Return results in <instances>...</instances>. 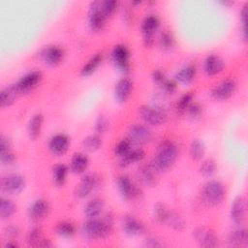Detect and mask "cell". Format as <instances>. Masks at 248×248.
Returning <instances> with one entry per match:
<instances>
[{
    "instance_id": "cell-1",
    "label": "cell",
    "mask_w": 248,
    "mask_h": 248,
    "mask_svg": "<svg viewBox=\"0 0 248 248\" xmlns=\"http://www.w3.org/2000/svg\"><path fill=\"white\" fill-rule=\"evenodd\" d=\"M113 225L112 216L107 214L102 219L98 218H87L85 222L81 225V234L86 239H97L107 237L111 230Z\"/></svg>"
},
{
    "instance_id": "cell-2",
    "label": "cell",
    "mask_w": 248,
    "mask_h": 248,
    "mask_svg": "<svg viewBox=\"0 0 248 248\" xmlns=\"http://www.w3.org/2000/svg\"><path fill=\"white\" fill-rule=\"evenodd\" d=\"M177 156V145L171 140H164L159 144L157 152L151 164L158 171L165 170L170 169L174 164Z\"/></svg>"
},
{
    "instance_id": "cell-3",
    "label": "cell",
    "mask_w": 248,
    "mask_h": 248,
    "mask_svg": "<svg viewBox=\"0 0 248 248\" xmlns=\"http://www.w3.org/2000/svg\"><path fill=\"white\" fill-rule=\"evenodd\" d=\"M225 198L224 185L215 179L208 180L202 189V199L209 206H217Z\"/></svg>"
},
{
    "instance_id": "cell-4",
    "label": "cell",
    "mask_w": 248,
    "mask_h": 248,
    "mask_svg": "<svg viewBox=\"0 0 248 248\" xmlns=\"http://www.w3.org/2000/svg\"><path fill=\"white\" fill-rule=\"evenodd\" d=\"M139 114L146 124L151 126H160L167 121L166 111L159 107L149 105L140 106L139 108Z\"/></svg>"
},
{
    "instance_id": "cell-5",
    "label": "cell",
    "mask_w": 248,
    "mask_h": 248,
    "mask_svg": "<svg viewBox=\"0 0 248 248\" xmlns=\"http://www.w3.org/2000/svg\"><path fill=\"white\" fill-rule=\"evenodd\" d=\"M1 190L8 195L20 193L25 186L24 177L18 173H9L1 179Z\"/></svg>"
},
{
    "instance_id": "cell-6",
    "label": "cell",
    "mask_w": 248,
    "mask_h": 248,
    "mask_svg": "<svg viewBox=\"0 0 248 248\" xmlns=\"http://www.w3.org/2000/svg\"><path fill=\"white\" fill-rule=\"evenodd\" d=\"M42 80V73L39 71H31L23 75L15 84L18 94H25L36 88Z\"/></svg>"
},
{
    "instance_id": "cell-7",
    "label": "cell",
    "mask_w": 248,
    "mask_h": 248,
    "mask_svg": "<svg viewBox=\"0 0 248 248\" xmlns=\"http://www.w3.org/2000/svg\"><path fill=\"white\" fill-rule=\"evenodd\" d=\"M160 25L159 18L155 15L146 16L140 25V30L142 33L143 44L146 46H152L154 42V34L158 30Z\"/></svg>"
},
{
    "instance_id": "cell-8",
    "label": "cell",
    "mask_w": 248,
    "mask_h": 248,
    "mask_svg": "<svg viewBox=\"0 0 248 248\" xmlns=\"http://www.w3.org/2000/svg\"><path fill=\"white\" fill-rule=\"evenodd\" d=\"M111 60L114 66L122 73L130 69V51L124 45H116L111 51Z\"/></svg>"
},
{
    "instance_id": "cell-9",
    "label": "cell",
    "mask_w": 248,
    "mask_h": 248,
    "mask_svg": "<svg viewBox=\"0 0 248 248\" xmlns=\"http://www.w3.org/2000/svg\"><path fill=\"white\" fill-rule=\"evenodd\" d=\"M153 134L151 130L143 124H134L128 130V139L136 144H145L151 141Z\"/></svg>"
},
{
    "instance_id": "cell-10",
    "label": "cell",
    "mask_w": 248,
    "mask_h": 248,
    "mask_svg": "<svg viewBox=\"0 0 248 248\" xmlns=\"http://www.w3.org/2000/svg\"><path fill=\"white\" fill-rule=\"evenodd\" d=\"M106 19L107 18L100 8V1L91 2L88 11V25L91 31L98 32L102 30Z\"/></svg>"
},
{
    "instance_id": "cell-11",
    "label": "cell",
    "mask_w": 248,
    "mask_h": 248,
    "mask_svg": "<svg viewBox=\"0 0 248 248\" xmlns=\"http://www.w3.org/2000/svg\"><path fill=\"white\" fill-rule=\"evenodd\" d=\"M99 184V177L96 174H85L75 189V195L79 199L89 196Z\"/></svg>"
},
{
    "instance_id": "cell-12",
    "label": "cell",
    "mask_w": 248,
    "mask_h": 248,
    "mask_svg": "<svg viewBox=\"0 0 248 248\" xmlns=\"http://www.w3.org/2000/svg\"><path fill=\"white\" fill-rule=\"evenodd\" d=\"M158 170L150 163L148 165H141L137 170V178L143 186L152 187L157 184Z\"/></svg>"
},
{
    "instance_id": "cell-13",
    "label": "cell",
    "mask_w": 248,
    "mask_h": 248,
    "mask_svg": "<svg viewBox=\"0 0 248 248\" xmlns=\"http://www.w3.org/2000/svg\"><path fill=\"white\" fill-rule=\"evenodd\" d=\"M40 57L46 65L54 67L62 62L64 50L58 46H48L41 50Z\"/></svg>"
},
{
    "instance_id": "cell-14",
    "label": "cell",
    "mask_w": 248,
    "mask_h": 248,
    "mask_svg": "<svg viewBox=\"0 0 248 248\" xmlns=\"http://www.w3.org/2000/svg\"><path fill=\"white\" fill-rule=\"evenodd\" d=\"M246 200L242 196L236 197L231 205L230 216L232 221L236 225H242L246 219Z\"/></svg>"
},
{
    "instance_id": "cell-15",
    "label": "cell",
    "mask_w": 248,
    "mask_h": 248,
    "mask_svg": "<svg viewBox=\"0 0 248 248\" xmlns=\"http://www.w3.org/2000/svg\"><path fill=\"white\" fill-rule=\"evenodd\" d=\"M193 236L196 242L202 247L212 248L218 245V238L216 237L214 232L204 227L197 228L193 232Z\"/></svg>"
},
{
    "instance_id": "cell-16",
    "label": "cell",
    "mask_w": 248,
    "mask_h": 248,
    "mask_svg": "<svg viewBox=\"0 0 248 248\" xmlns=\"http://www.w3.org/2000/svg\"><path fill=\"white\" fill-rule=\"evenodd\" d=\"M235 89L236 83L233 79H225L213 87L211 90V95L216 100L224 101L232 96Z\"/></svg>"
},
{
    "instance_id": "cell-17",
    "label": "cell",
    "mask_w": 248,
    "mask_h": 248,
    "mask_svg": "<svg viewBox=\"0 0 248 248\" xmlns=\"http://www.w3.org/2000/svg\"><path fill=\"white\" fill-rule=\"evenodd\" d=\"M70 140L68 136L63 133L53 135L48 141V149L55 156H62L69 148Z\"/></svg>"
},
{
    "instance_id": "cell-18",
    "label": "cell",
    "mask_w": 248,
    "mask_h": 248,
    "mask_svg": "<svg viewBox=\"0 0 248 248\" xmlns=\"http://www.w3.org/2000/svg\"><path fill=\"white\" fill-rule=\"evenodd\" d=\"M117 189L122 196L123 199L129 201L134 199L139 194L138 187L134 184V182L127 175H120L116 180Z\"/></svg>"
},
{
    "instance_id": "cell-19",
    "label": "cell",
    "mask_w": 248,
    "mask_h": 248,
    "mask_svg": "<svg viewBox=\"0 0 248 248\" xmlns=\"http://www.w3.org/2000/svg\"><path fill=\"white\" fill-rule=\"evenodd\" d=\"M48 211L49 205L47 202L43 199H38L30 204L28 208V216L32 221L38 222L43 220L48 214Z\"/></svg>"
},
{
    "instance_id": "cell-20",
    "label": "cell",
    "mask_w": 248,
    "mask_h": 248,
    "mask_svg": "<svg viewBox=\"0 0 248 248\" xmlns=\"http://www.w3.org/2000/svg\"><path fill=\"white\" fill-rule=\"evenodd\" d=\"M133 90V81L129 78H120L114 86V97L119 103H124L128 100Z\"/></svg>"
},
{
    "instance_id": "cell-21",
    "label": "cell",
    "mask_w": 248,
    "mask_h": 248,
    "mask_svg": "<svg viewBox=\"0 0 248 248\" xmlns=\"http://www.w3.org/2000/svg\"><path fill=\"white\" fill-rule=\"evenodd\" d=\"M122 230L126 234L136 236L144 232V226L135 216L125 215L122 220Z\"/></svg>"
},
{
    "instance_id": "cell-22",
    "label": "cell",
    "mask_w": 248,
    "mask_h": 248,
    "mask_svg": "<svg viewBox=\"0 0 248 248\" xmlns=\"http://www.w3.org/2000/svg\"><path fill=\"white\" fill-rule=\"evenodd\" d=\"M225 62L216 54H209L203 61V71L207 76H215L224 70Z\"/></svg>"
},
{
    "instance_id": "cell-23",
    "label": "cell",
    "mask_w": 248,
    "mask_h": 248,
    "mask_svg": "<svg viewBox=\"0 0 248 248\" xmlns=\"http://www.w3.org/2000/svg\"><path fill=\"white\" fill-rule=\"evenodd\" d=\"M196 74H197L196 66L194 64H188L182 67L179 71H177L174 78L177 82L186 85L191 83L195 79Z\"/></svg>"
},
{
    "instance_id": "cell-24",
    "label": "cell",
    "mask_w": 248,
    "mask_h": 248,
    "mask_svg": "<svg viewBox=\"0 0 248 248\" xmlns=\"http://www.w3.org/2000/svg\"><path fill=\"white\" fill-rule=\"evenodd\" d=\"M89 165V159L84 153H75L70 161V170L75 173H82Z\"/></svg>"
},
{
    "instance_id": "cell-25",
    "label": "cell",
    "mask_w": 248,
    "mask_h": 248,
    "mask_svg": "<svg viewBox=\"0 0 248 248\" xmlns=\"http://www.w3.org/2000/svg\"><path fill=\"white\" fill-rule=\"evenodd\" d=\"M104 201L100 198H93L84 206V215L86 218H98L104 209Z\"/></svg>"
},
{
    "instance_id": "cell-26",
    "label": "cell",
    "mask_w": 248,
    "mask_h": 248,
    "mask_svg": "<svg viewBox=\"0 0 248 248\" xmlns=\"http://www.w3.org/2000/svg\"><path fill=\"white\" fill-rule=\"evenodd\" d=\"M43 122L44 117L42 113H35L34 115H32L27 125L28 136L31 140H36L40 136L43 127Z\"/></svg>"
},
{
    "instance_id": "cell-27",
    "label": "cell",
    "mask_w": 248,
    "mask_h": 248,
    "mask_svg": "<svg viewBox=\"0 0 248 248\" xmlns=\"http://www.w3.org/2000/svg\"><path fill=\"white\" fill-rule=\"evenodd\" d=\"M248 241L247 230L244 228H238L232 231L228 236V242L232 247H239L246 245Z\"/></svg>"
},
{
    "instance_id": "cell-28",
    "label": "cell",
    "mask_w": 248,
    "mask_h": 248,
    "mask_svg": "<svg viewBox=\"0 0 248 248\" xmlns=\"http://www.w3.org/2000/svg\"><path fill=\"white\" fill-rule=\"evenodd\" d=\"M145 156V152L142 148H135V149H131L125 156L120 158V162L119 165L122 168L128 167L131 164H135L138 162H140Z\"/></svg>"
},
{
    "instance_id": "cell-29",
    "label": "cell",
    "mask_w": 248,
    "mask_h": 248,
    "mask_svg": "<svg viewBox=\"0 0 248 248\" xmlns=\"http://www.w3.org/2000/svg\"><path fill=\"white\" fill-rule=\"evenodd\" d=\"M17 95H19V94L16 91V89L15 87V84H11V85H8V86L4 87L0 92L1 107L6 108V107L11 106L15 102V100L16 99Z\"/></svg>"
},
{
    "instance_id": "cell-30",
    "label": "cell",
    "mask_w": 248,
    "mask_h": 248,
    "mask_svg": "<svg viewBox=\"0 0 248 248\" xmlns=\"http://www.w3.org/2000/svg\"><path fill=\"white\" fill-rule=\"evenodd\" d=\"M189 154L195 161H201L205 154V145L200 139L192 140L189 145Z\"/></svg>"
},
{
    "instance_id": "cell-31",
    "label": "cell",
    "mask_w": 248,
    "mask_h": 248,
    "mask_svg": "<svg viewBox=\"0 0 248 248\" xmlns=\"http://www.w3.org/2000/svg\"><path fill=\"white\" fill-rule=\"evenodd\" d=\"M103 60V56L101 53H97L94 56H92L81 68L80 70V74L83 77H87L90 76L91 74H93L96 69L100 66L101 62Z\"/></svg>"
},
{
    "instance_id": "cell-32",
    "label": "cell",
    "mask_w": 248,
    "mask_h": 248,
    "mask_svg": "<svg viewBox=\"0 0 248 248\" xmlns=\"http://www.w3.org/2000/svg\"><path fill=\"white\" fill-rule=\"evenodd\" d=\"M16 205L12 200L4 197L0 199V217L2 219L10 218L16 212Z\"/></svg>"
},
{
    "instance_id": "cell-33",
    "label": "cell",
    "mask_w": 248,
    "mask_h": 248,
    "mask_svg": "<svg viewBox=\"0 0 248 248\" xmlns=\"http://www.w3.org/2000/svg\"><path fill=\"white\" fill-rule=\"evenodd\" d=\"M68 168L64 164H57L52 168L53 182L57 186H62L67 178Z\"/></svg>"
},
{
    "instance_id": "cell-34",
    "label": "cell",
    "mask_w": 248,
    "mask_h": 248,
    "mask_svg": "<svg viewBox=\"0 0 248 248\" xmlns=\"http://www.w3.org/2000/svg\"><path fill=\"white\" fill-rule=\"evenodd\" d=\"M101 144H102L101 138L97 134L89 135L86 138H84L82 140L83 148L89 152H94L98 150L101 147Z\"/></svg>"
},
{
    "instance_id": "cell-35",
    "label": "cell",
    "mask_w": 248,
    "mask_h": 248,
    "mask_svg": "<svg viewBox=\"0 0 248 248\" xmlns=\"http://www.w3.org/2000/svg\"><path fill=\"white\" fill-rule=\"evenodd\" d=\"M55 231L56 233L62 237H72L76 232V228L71 222L63 221L56 225Z\"/></svg>"
},
{
    "instance_id": "cell-36",
    "label": "cell",
    "mask_w": 248,
    "mask_h": 248,
    "mask_svg": "<svg viewBox=\"0 0 248 248\" xmlns=\"http://www.w3.org/2000/svg\"><path fill=\"white\" fill-rule=\"evenodd\" d=\"M216 171V164L212 159H206L202 162L200 166V172L204 177H211Z\"/></svg>"
},
{
    "instance_id": "cell-37",
    "label": "cell",
    "mask_w": 248,
    "mask_h": 248,
    "mask_svg": "<svg viewBox=\"0 0 248 248\" xmlns=\"http://www.w3.org/2000/svg\"><path fill=\"white\" fill-rule=\"evenodd\" d=\"M118 7V2L115 0H105V1H100V8L104 16L107 17L110 16L111 15L114 14Z\"/></svg>"
},
{
    "instance_id": "cell-38",
    "label": "cell",
    "mask_w": 248,
    "mask_h": 248,
    "mask_svg": "<svg viewBox=\"0 0 248 248\" xmlns=\"http://www.w3.org/2000/svg\"><path fill=\"white\" fill-rule=\"evenodd\" d=\"M154 217L157 221L159 222H166L169 215H170V210L167 208V206L162 203V202H157L154 205Z\"/></svg>"
},
{
    "instance_id": "cell-39",
    "label": "cell",
    "mask_w": 248,
    "mask_h": 248,
    "mask_svg": "<svg viewBox=\"0 0 248 248\" xmlns=\"http://www.w3.org/2000/svg\"><path fill=\"white\" fill-rule=\"evenodd\" d=\"M172 229L176 230V231H180L185 227V221L184 219L179 216L177 213H173V212H170V215L166 221Z\"/></svg>"
},
{
    "instance_id": "cell-40",
    "label": "cell",
    "mask_w": 248,
    "mask_h": 248,
    "mask_svg": "<svg viewBox=\"0 0 248 248\" xmlns=\"http://www.w3.org/2000/svg\"><path fill=\"white\" fill-rule=\"evenodd\" d=\"M42 233H41V229L38 228V227H34L32 228L28 233H27V237H26V240H27V243L29 245H32V246H39L40 242L42 241Z\"/></svg>"
},
{
    "instance_id": "cell-41",
    "label": "cell",
    "mask_w": 248,
    "mask_h": 248,
    "mask_svg": "<svg viewBox=\"0 0 248 248\" xmlns=\"http://www.w3.org/2000/svg\"><path fill=\"white\" fill-rule=\"evenodd\" d=\"M159 44L160 46L165 50H170V48H172L174 46V39L171 33H170L169 31H164L160 36Z\"/></svg>"
},
{
    "instance_id": "cell-42",
    "label": "cell",
    "mask_w": 248,
    "mask_h": 248,
    "mask_svg": "<svg viewBox=\"0 0 248 248\" xmlns=\"http://www.w3.org/2000/svg\"><path fill=\"white\" fill-rule=\"evenodd\" d=\"M193 99H194L193 92H187V93L183 94L177 101L176 108L179 111H186L188 107L193 103Z\"/></svg>"
},
{
    "instance_id": "cell-43",
    "label": "cell",
    "mask_w": 248,
    "mask_h": 248,
    "mask_svg": "<svg viewBox=\"0 0 248 248\" xmlns=\"http://www.w3.org/2000/svg\"><path fill=\"white\" fill-rule=\"evenodd\" d=\"M131 143L132 142L129 140V139H123L120 141H118V143L114 147L115 155L118 156L119 158L125 156L132 149Z\"/></svg>"
},
{
    "instance_id": "cell-44",
    "label": "cell",
    "mask_w": 248,
    "mask_h": 248,
    "mask_svg": "<svg viewBox=\"0 0 248 248\" xmlns=\"http://www.w3.org/2000/svg\"><path fill=\"white\" fill-rule=\"evenodd\" d=\"M108 128V121L104 115H100L95 122V131L97 134L105 133Z\"/></svg>"
},
{
    "instance_id": "cell-45",
    "label": "cell",
    "mask_w": 248,
    "mask_h": 248,
    "mask_svg": "<svg viewBox=\"0 0 248 248\" xmlns=\"http://www.w3.org/2000/svg\"><path fill=\"white\" fill-rule=\"evenodd\" d=\"M246 22H247V5H245L241 12H240V28L241 34L244 40L247 38V31H246Z\"/></svg>"
},
{
    "instance_id": "cell-46",
    "label": "cell",
    "mask_w": 248,
    "mask_h": 248,
    "mask_svg": "<svg viewBox=\"0 0 248 248\" xmlns=\"http://www.w3.org/2000/svg\"><path fill=\"white\" fill-rule=\"evenodd\" d=\"M186 110L188 111L189 116H190L191 118H193V119L199 118V117L202 115V107H201L199 104H197V103H192V104L188 107V108H187Z\"/></svg>"
},
{
    "instance_id": "cell-47",
    "label": "cell",
    "mask_w": 248,
    "mask_h": 248,
    "mask_svg": "<svg viewBox=\"0 0 248 248\" xmlns=\"http://www.w3.org/2000/svg\"><path fill=\"white\" fill-rule=\"evenodd\" d=\"M160 86L167 92V93H173L176 90V82L172 79H170L168 78H166L161 83Z\"/></svg>"
},
{
    "instance_id": "cell-48",
    "label": "cell",
    "mask_w": 248,
    "mask_h": 248,
    "mask_svg": "<svg viewBox=\"0 0 248 248\" xmlns=\"http://www.w3.org/2000/svg\"><path fill=\"white\" fill-rule=\"evenodd\" d=\"M16 160L14 153L11 150L0 152V161L3 165H12Z\"/></svg>"
},
{
    "instance_id": "cell-49",
    "label": "cell",
    "mask_w": 248,
    "mask_h": 248,
    "mask_svg": "<svg viewBox=\"0 0 248 248\" xmlns=\"http://www.w3.org/2000/svg\"><path fill=\"white\" fill-rule=\"evenodd\" d=\"M166 75L164 72H162L161 70H155L153 73H152V78L154 80V82H156L157 84L160 85V83L166 78Z\"/></svg>"
},
{
    "instance_id": "cell-50",
    "label": "cell",
    "mask_w": 248,
    "mask_h": 248,
    "mask_svg": "<svg viewBox=\"0 0 248 248\" xmlns=\"http://www.w3.org/2000/svg\"><path fill=\"white\" fill-rule=\"evenodd\" d=\"M5 235L11 238H15L18 235V229L16 226H8L5 229Z\"/></svg>"
},
{
    "instance_id": "cell-51",
    "label": "cell",
    "mask_w": 248,
    "mask_h": 248,
    "mask_svg": "<svg viewBox=\"0 0 248 248\" xmlns=\"http://www.w3.org/2000/svg\"><path fill=\"white\" fill-rule=\"evenodd\" d=\"M145 245L148 246V247H161V246H163V244L160 243L159 240H157L155 238H148V239H146Z\"/></svg>"
},
{
    "instance_id": "cell-52",
    "label": "cell",
    "mask_w": 248,
    "mask_h": 248,
    "mask_svg": "<svg viewBox=\"0 0 248 248\" xmlns=\"http://www.w3.org/2000/svg\"><path fill=\"white\" fill-rule=\"evenodd\" d=\"M39 246H43V247H50L52 246V244L50 243V241L48 239H42V241L40 242Z\"/></svg>"
}]
</instances>
